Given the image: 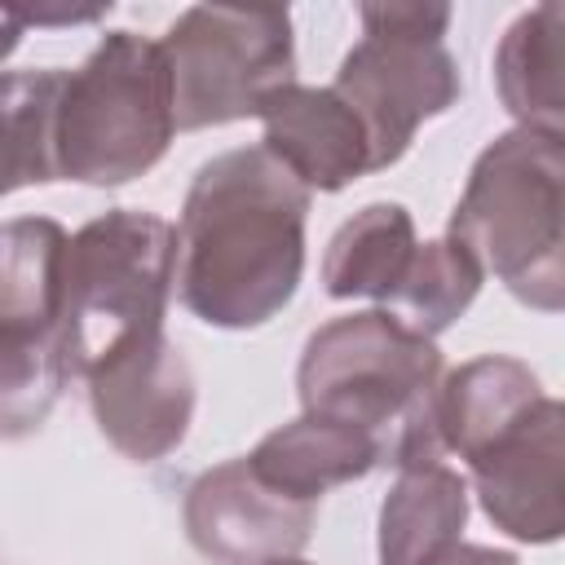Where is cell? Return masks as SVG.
<instances>
[{
  "mask_svg": "<svg viewBox=\"0 0 565 565\" xmlns=\"http://www.w3.org/2000/svg\"><path fill=\"white\" fill-rule=\"evenodd\" d=\"M305 212L309 190L265 146L207 159L172 230L181 305L212 327L269 322L305 269Z\"/></svg>",
  "mask_w": 565,
  "mask_h": 565,
  "instance_id": "6da1fadb",
  "label": "cell"
},
{
  "mask_svg": "<svg viewBox=\"0 0 565 565\" xmlns=\"http://www.w3.org/2000/svg\"><path fill=\"white\" fill-rule=\"evenodd\" d=\"M441 353L428 335L402 327L384 309L349 313L318 327L305 344L296 384L305 415L358 428L375 441L380 463H441L437 433Z\"/></svg>",
  "mask_w": 565,
  "mask_h": 565,
  "instance_id": "7a4b0ae2",
  "label": "cell"
},
{
  "mask_svg": "<svg viewBox=\"0 0 565 565\" xmlns=\"http://www.w3.org/2000/svg\"><path fill=\"white\" fill-rule=\"evenodd\" d=\"M561 137L508 132L472 168L468 190L450 216L459 243L481 274H494L534 309H561Z\"/></svg>",
  "mask_w": 565,
  "mask_h": 565,
  "instance_id": "3957f363",
  "label": "cell"
},
{
  "mask_svg": "<svg viewBox=\"0 0 565 565\" xmlns=\"http://www.w3.org/2000/svg\"><path fill=\"white\" fill-rule=\"evenodd\" d=\"M172 132V79L159 40L110 31L79 71H66L53 124L57 177L124 185L163 159Z\"/></svg>",
  "mask_w": 565,
  "mask_h": 565,
  "instance_id": "277c9868",
  "label": "cell"
},
{
  "mask_svg": "<svg viewBox=\"0 0 565 565\" xmlns=\"http://www.w3.org/2000/svg\"><path fill=\"white\" fill-rule=\"evenodd\" d=\"M177 238L154 212L115 207L93 216L62 260V340L71 375H84L132 335L163 331Z\"/></svg>",
  "mask_w": 565,
  "mask_h": 565,
  "instance_id": "5b68a950",
  "label": "cell"
},
{
  "mask_svg": "<svg viewBox=\"0 0 565 565\" xmlns=\"http://www.w3.org/2000/svg\"><path fill=\"white\" fill-rule=\"evenodd\" d=\"M172 79V124L181 132L260 115L296 84L291 13L194 4L159 40Z\"/></svg>",
  "mask_w": 565,
  "mask_h": 565,
  "instance_id": "8992f818",
  "label": "cell"
},
{
  "mask_svg": "<svg viewBox=\"0 0 565 565\" xmlns=\"http://www.w3.org/2000/svg\"><path fill=\"white\" fill-rule=\"evenodd\" d=\"M446 22L450 9L428 4L362 9L366 35L344 53L331 88L358 115L371 146V168L397 163L415 128L459 97V71L441 44Z\"/></svg>",
  "mask_w": 565,
  "mask_h": 565,
  "instance_id": "52a82bcc",
  "label": "cell"
},
{
  "mask_svg": "<svg viewBox=\"0 0 565 565\" xmlns=\"http://www.w3.org/2000/svg\"><path fill=\"white\" fill-rule=\"evenodd\" d=\"M102 437L137 463H154L181 446L194 415V375L163 331H146L110 349L84 371Z\"/></svg>",
  "mask_w": 565,
  "mask_h": 565,
  "instance_id": "ba28073f",
  "label": "cell"
},
{
  "mask_svg": "<svg viewBox=\"0 0 565 565\" xmlns=\"http://www.w3.org/2000/svg\"><path fill=\"white\" fill-rule=\"evenodd\" d=\"M477 494L499 530L525 543H547L565 521V441L561 406L539 397L525 415L499 428L468 455Z\"/></svg>",
  "mask_w": 565,
  "mask_h": 565,
  "instance_id": "9c48e42d",
  "label": "cell"
},
{
  "mask_svg": "<svg viewBox=\"0 0 565 565\" xmlns=\"http://www.w3.org/2000/svg\"><path fill=\"white\" fill-rule=\"evenodd\" d=\"M318 503L265 486L247 459L207 468L185 490V534L216 565H269L309 543Z\"/></svg>",
  "mask_w": 565,
  "mask_h": 565,
  "instance_id": "30bf717a",
  "label": "cell"
},
{
  "mask_svg": "<svg viewBox=\"0 0 565 565\" xmlns=\"http://www.w3.org/2000/svg\"><path fill=\"white\" fill-rule=\"evenodd\" d=\"M265 150L305 185V190H340L371 172V146L358 115L340 102L335 88L287 84L260 110Z\"/></svg>",
  "mask_w": 565,
  "mask_h": 565,
  "instance_id": "8fae6325",
  "label": "cell"
},
{
  "mask_svg": "<svg viewBox=\"0 0 565 565\" xmlns=\"http://www.w3.org/2000/svg\"><path fill=\"white\" fill-rule=\"evenodd\" d=\"M243 459L278 494L318 503L331 486L366 477L380 463V450L358 428H344V424H331L318 415H300V419L274 428L269 437H260V446Z\"/></svg>",
  "mask_w": 565,
  "mask_h": 565,
  "instance_id": "7c38bea8",
  "label": "cell"
},
{
  "mask_svg": "<svg viewBox=\"0 0 565 565\" xmlns=\"http://www.w3.org/2000/svg\"><path fill=\"white\" fill-rule=\"evenodd\" d=\"M468 486L446 463L402 468L380 508V565H433L459 543Z\"/></svg>",
  "mask_w": 565,
  "mask_h": 565,
  "instance_id": "4fadbf2b",
  "label": "cell"
},
{
  "mask_svg": "<svg viewBox=\"0 0 565 565\" xmlns=\"http://www.w3.org/2000/svg\"><path fill=\"white\" fill-rule=\"evenodd\" d=\"M543 397L534 371L516 358H477L441 380L437 393V433L441 446L468 459L481 450L499 428H508L516 415H525Z\"/></svg>",
  "mask_w": 565,
  "mask_h": 565,
  "instance_id": "5bb4252c",
  "label": "cell"
},
{
  "mask_svg": "<svg viewBox=\"0 0 565 565\" xmlns=\"http://www.w3.org/2000/svg\"><path fill=\"white\" fill-rule=\"evenodd\" d=\"M565 9L539 4L525 13L494 53V79L508 102V110L534 128L561 137V110H565Z\"/></svg>",
  "mask_w": 565,
  "mask_h": 565,
  "instance_id": "9a60e30c",
  "label": "cell"
},
{
  "mask_svg": "<svg viewBox=\"0 0 565 565\" xmlns=\"http://www.w3.org/2000/svg\"><path fill=\"white\" fill-rule=\"evenodd\" d=\"M411 256H415V225L406 207L371 203L353 221H344L340 234L331 238L327 260H322V282L335 300L371 296L384 305L393 287L402 282Z\"/></svg>",
  "mask_w": 565,
  "mask_h": 565,
  "instance_id": "2e32d148",
  "label": "cell"
},
{
  "mask_svg": "<svg viewBox=\"0 0 565 565\" xmlns=\"http://www.w3.org/2000/svg\"><path fill=\"white\" fill-rule=\"evenodd\" d=\"M66 230L49 216L0 225V327H57Z\"/></svg>",
  "mask_w": 565,
  "mask_h": 565,
  "instance_id": "e0dca14e",
  "label": "cell"
},
{
  "mask_svg": "<svg viewBox=\"0 0 565 565\" xmlns=\"http://www.w3.org/2000/svg\"><path fill=\"white\" fill-rule=\"evenodd\" d=\"M66 71H9L0 75V199L18 185L57 177L53 124Z\"/></svg>",
  "mask_w": 565,
  "mask_h": 565,
  "instance_id": "ac0fdd59",
  "label": "cell"
},
{
  "mask_svg": "<svg viewBox=\"0 0 565 565\" xmlns=\"http://www.w3.org/2000/svg\"><path fill=\"white\" fill-rule=\"evenodd\" d=\"M71 380L62 327H0V437L35 433Z\"/></svg>",
  "mask_w": 565,
  "mask_h": 565,
  "instance_id": "d6986e66",
  "label": "cell"
},
{
  "mask_svg": "<svg viewBox=\"0 0 565 565\" xmlns=\"http://www.w3.org/2000/svg\"><path fill=\"white\" fill-rule=\"evenodd\" d=\"M477 287H481V269L459 243L450 238L415 243V256L402 282L393 287V296L384 300V313H393L402 327L433 340L472 305Z\"/></svg>",
  "mask_w": 565,
  "mask_h": 565,
  "instance_id": "ffe728a7",
  "label": "cell"
},
{
  "mask_svg": "<svg viewBox=\"0 0 565 565\" xmlns=\"http://www.w3.org/2000/svg\"><path fill=\"white\" fill-rule=\"evenodd\" d=\"M433 565H516V556L494 552V547H472V543H455L446 556H437Z\"/></svg>",
  "mask_w": 565,
  "mask_h": 565,
  "instance_id": "44dd1931",
  "label": "cell"
},
{
  "mask_svg": "<svg viewBox=\"0 0 565 565\" xmlns=\"http://www.w3.org/2000/svg\"><path fill=\"white\" fill-rule=\"evenodd\" d=\"M22 31H26V18H22L18 9H0V62H4V57L18 49Z\"/></svg>",
  "mask_w": 565,
  "mask_h": 565,
  "instance_id": "7402d4cb",
  "label": "cell"
},
{
  "mask_svg": "<svg viewBox=\"0 0 565 565\" xmlns=\"http://www.w3.org/2000/svg\"><path fill=\"white\" fill-rule=\"evenodd\" d=\"M269 565H305V561H296V556H282V561H269Z\"/></svg>",
  "mask_w": 565,
  "mask_h": 565,
  "instance_id": "603a6c76",
  "label": "cell"
}]
</instances>
